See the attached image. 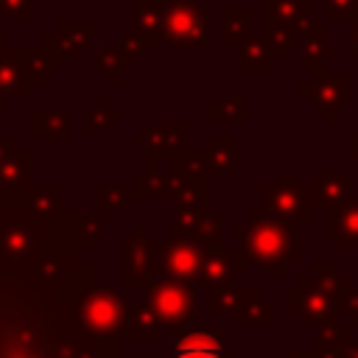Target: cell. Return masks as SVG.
Instances as JSON below:
<instances>
[{
  "instance_id": "6da1fadb",
  "label": "cell",
  "mask_w": 358,
  "mask_h": 358,
  "mask_svg": "<svg viewBox=\"0 0 358 358\" xmlns=\"http://www.w3.org/2000/svg\"><path fill=\"white\" fill-rule=\"evenodd\" d=\"M162 3V39L171 45L207 42V20L196 0H159Z\"/></svg>"
},
{
  "instance_id": "7a4b0ae2",
  "label": "cell",
  "mask_w": 358,
  "mask_h": 358,
  "mask_svg": "<svg viewBox=\"0 0 358 358\" xmlns=\"http://www.w3.org/2000/svg\"><path fill=\"white\" fill-rule=\"evenodd\" d=\"M92 31H95L92 22H62V25L56 28V34H53L50 42L59 45V48H56L59 53H67V56L78 59L81 50L92 42Z\"/></svg>"
},
{
  "instance_id": "3957f363",
  "label": "cell",
  "mask_w": 358,
  "mask_h": 358,
  "mask_svg": "<svg viewBox=\"0 0 358 358\" xmlns=\"http://www.w3.org/2000/svg\"><path fill=\"white\" fill-rule=\"evenodd\" d=\"M134 28L145 42H157V36L162 34V3L134 0Z\"/></svg>"
},
{
  "instance_id": "277c9868",
  "label": "cell",
  "mask_w": 358,
  "mask_h": 358,
  "mask_svg": "<svg viewBox=\"0 0 358 358\" xmlns=\"http://www.w3.org/2000/svg\"><path fill=\"white\" fill-rule=\"evenodd\" d=\"M221 355L224 352H221L218 341L204 333H196L193 338H187L176 347V358H221Z\"/></svg>"
},
{
  "instance_id": "5b68a950",
  "label": "cell",
  "mask_w": 358,
  "mask_h": 358,
  "mask_svg": "<svg viewBox=\"0 0 358 358\" xmlns=\"http://www.w3.org/2000/svg\"><path fill=\"white\" fill-rule=\"evenodd\" d=\"M34 0H0V20L14 17V20H31Z\"/></svg>"
},
{
  "instance_id": "8992f818",
  "label": "cell",
  "mask_w": 358,
  "mask_h": 358,
  "mask_svg": "<svg viewBox=\"0 0 358 358\" xmlns=\"http://www.w3.org/2000/svg\"><path fill=\"white\" fill-rule=\"evenodd\" d=\"M3 45H6V39H3V34H0V50H3Z\"/></svg>"
}]
</instances>
